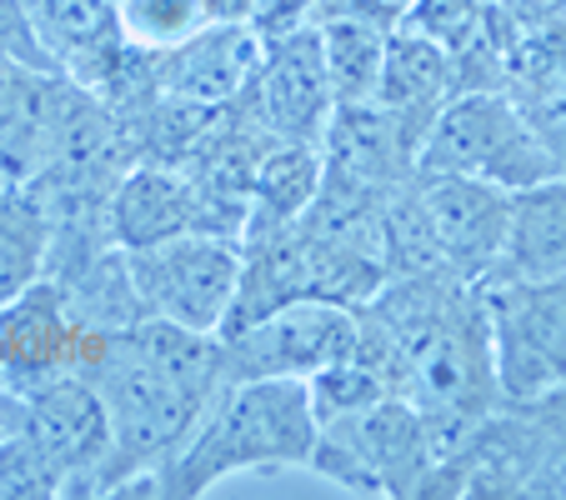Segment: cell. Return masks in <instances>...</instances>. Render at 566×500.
Masks as SVG:
<instances>
[{
	"instance_id": "obj_21",
	"label": "cell",
	"mask_w": 566,
	"mask_h": 500,
	"mask_svg": "<svg viewBox=\"0 0 566 500\" xmlns=\"http://www.w3.org/2000/svg\"><path fill=\"white\" fill-rule=\"evenodd\" d=\"M51 266V215L41 195L21 181H0V306Z\"/></svg>"
},
{
	"instance_id": "obj_5",
	"label": "cell",
	"mask_w": 566,
	"mask_h": 500,
	"mask_svg": "<svg viewBox=\"0 0 566 500\" xmlns=\"http://www.w3.org/2000/svg\"><path fill=\"white\" fill-rule=\"evenodd\" d=\"M481 300L502 405H532L566 385V276L486 280Z\"/></svg>"
},
{
	"instance_id": "obj_7",
	"label": "cell",
	"mask_w": 566,
	"mask_h": 500,
	"mask_svg": "<svg viewBox=\"0 0 566 500\" xmlns=\"http://www.w3.org/2000/svg\"><path fill=\"white\" fill-rule=\"evenodd\" d=\"M356 345V306L286 300L221 336L226 381H311Z\"/></svg>"
},
{
	"instance_id": "obj_3",
	"label": "cell",
	"mask_w": 566,
	"mask_h": 500,
	"mask_svg": "<svg viewBox=\"0 0 566 500\" xmlns=\"http://www.w3.org/2000/svg\"><path fill=\"white\" fill-rule=\"evenodd\" d=\"M311 470L336 480L352 496H427V480L437 470L431 436L421 411L407 395H381L352 415L321 421Z\"/></svg>"
},
{
	"instance_id": "obj_15",
	"label": "cell",
	"mask_w": 566,
	"mask_h": 500,
	"mask_svg": "<svg viewBox=\"0 0 566 500\" xmlns=\"http://www.w3.org/2000/svg\"><path fill=\"white\" fill-rule=\"evenodd\" d=\"M25 11L55 71L86 91H106L130 51L116 25V0H25Z\"/></svg>"
},
{
	"instance_id": "obj_10",
	"label": "cell",
	"mask_w": 566,
	"mask_h": 500,
	"mask_svg": "<svg viewBox=\"0 0 566 500\" xmlns=\"http://www.w3.org/2000/svg\"><path fill=\"white\" fill-rule=\"evenodd\" d=\"M241 100L276 140H311V146H321V130L332 120L336 100H332V81H326V61H321L316 25L266 35L261 71Z\"/></svg>"
},
{
	"instance_id": "obj_12",
	"label": "cell",
	"mask_w": 566,
	"mask_h": 500,
	"mask_svg": "<svg viewBox=\"0 0 566 500\" xmlns=\"http://www.w3.org/2000/svg\"><path fill=\"white\" fill-rule=\"evenodd\" d=\"M106 231L116 251H140V245H156V241H171V235L186 231H216L211 201L201 195V185L181 171V166H166V160H130L120 171L116 191H111L106 205Z\"/></svg>"
},
{
	"instance_id": "obj_11",
	"label": "cell",
	"mask_w": 566,
	"mask_h": 500,
	"mask_svg": "<svg viewBox=\"0 0 566 500\" xmlns=\"http://www.w3.org/2000/svg\"><path fill=\"white\" fill-rule=\"evenodd\" d=\"M261 55H266V35L256 21H211L176 51L150 55V71H156V91L166 100L221 110L251 91Z\"/></svg>"
},
{
	"instance_id": "obj_23",
	"label": "cell",
	"mask_w": 566,
	"mask_h": 500,
	"mask_svg": "<svg viewBox=\"0 0 566 500\" xmlns=\"http://www.w3.org/2000/svg\"><path fill=\"white\" fill-rule=\"evenodd\" d=\"M492 11H496V0H417V11L401 25L437 41L441 51L461 55L481 35V25L492 21Z\"/></svg>"
},
{
	"instance_id": "obj_25",
	"label": "cell",
	"mask_w": 566,
	"mask_h": 500,
	"mask_svg": "<svg viewBox=\"0 0 566 500\" xmlns=\"http://www.w3.org/2000/svg\"><path fill=\"white\" fill-rule=\"evenodd\" d=\"M0 55H15V61H31V65L55 71L51 55H45L41 41H35V25H31L25 0H0Z\"/></svg>"
},
{
	"instance_id": "obj_20",
	"label": "cell",
	"mask_w": 566,
	"mask_h": 500,
	"mask_svg": "<svg viewBox=\"0 0 566 500\" xmlns=\"http://www.w3.org/2000/svg\"><path fill=\"white\" fill-rule=\"evenodd\" d=\"M326 175L321 146L311 140H271L251 171V221H301Z\"/></svg>"
},
{
	"instance_id": "obj_8",
	"label": "cell",
	"mask_w": 566,
	"mask_h": 500,
	"mask_svg": "<svg viewBox=\"0 0 566 500\" xmlns=\"http://www.w3.org/2000/svg\"><path fill=\"white\" fill-rule=\"evenodd\" d=\"M411 201H417L431 241H437L447 276L467 280V286H486L502 266L506 231H512V191L471 181V175L417 171L411 175Z\"/></svg>"
},
{
	"instance_id": "obj_9",
	"label": "cell",
	"mask_w": 566,
	"mask_h": 500,
	"mask_svg": "<svg viewBox=\"0 0 566 500\" xmlns=\"http://www.w3.org/2000/svg\"><path fill=\"white\" fill-rule=\"evenodd\" d=\"M21 430L55 466L65 496H106L111 470V415L86 375H51L25 391Z\"/></svg>"
},
{
	"instance_id": "obj_6",
	"label": "cell",
	"mask_w": 566,
	"mask_h": 500,
	"mask_svg": "<svg viewBox=\"0 0 566 500\" xmlns=\"http://www.w3.org/2000/svg\"><path fill=\"white\" fill-rule=\"evenodd\" d=\"M126 270L136 286L140 316L221 336L235 286H241V235L186 231L171 241L126 251Z\"/></svg>"
},
{
	"instance_id": "obj_18",
	"label": "cell",
	"mask_w": 566,
	"mask_h": 500,
	"mask_svg": "<svg viewBox=\"0 0 566 500\" xmlns=\"http://www.w3.org/2000/svg\"><path fill=\"white\" fill-rule=\"evenodd\" d=\"M566 276V175L512 191V231L492 280Z\"/></svg>"
},
{
	"instance_id": "obj_1",
	"label": "cell",
	"mask_w": 566,
	"mask_h": 500,
	"mask_svg": "<svg viewBox=\"0 0 566 500\" xmlns=\"http://www.w3.org/2000/svg\"><path fill=\"white\" fill-rule=\"evenodd\" d=\"M86 381L101 391L111 415L106 496L150 490V476L186 446L206 405L226 385L221 336L140 316L136 326L111 336Z\"/></svg>"
},
{
	"instance_id": "obj_26",
	"label": "cell",
	"mask_w": 566,
	"mask_h": 500,
	"mask_svg": "<svg viewBox=\"0 0 566 500\" xmlns=\"http://www.w3.org/2000/svg\"><path fill=\"white\" fill-rule=\"evenodd\" d=\"M21 421H25V391H15V385L0 375V440L15 436Z\"/></svg>"
},
{
	"instance_id": "obj_19",
	"label": "cell",
	"mask_w": 566,
	"mask_h": 500,
	"mask_svg": "<svg viewBox=\"0 0 566 500\" xmlns=\"http://www.w3.org/2000/svg\"><path fill=\"white\" fill-rule=\"evenodd\" d=\"M316 35H321V61H326V81H332L336 106L376 100L391 25L376 21V15H342V21L316 25Z\"/></svg>"
},
{
	"instance_id": "obj_13",
	"label": "cell",
	"mask_w": 566,
	"mask_h": 500,
	"mask_svg": "<svg viewBox=\"0 0 566 500\" xmlns=\"http://www.w3.org/2000/svg\"><path fill=\"white\" fill-rule=\"evenodd\" d=\"M86 330L91 326H81L75 310L65 306L61 286L51 276H41L35 286H25L21 296L0 306V375L15 391H31L51 375L75 371Z\"/></svg>"
},
{
	"instance_id": "obj_24",
	"label": "cell",
	"mask_w": 566,
	"mask_h": 500,
	"mask_svg": "<svg viewBox=\"0 0 566 500\" xmlns=\"http://www.w3.org/2000/svg\"><path fill=\"white\" fill-rule=\"evenodd\" d=\"M0 496L6 500H55V496H65L55 466L41 456V446H35L25 430H15V436L0 440Z\"/></svg>"
},
{
	"instance_id": "obj_14",
	"label": "cell",
	"mask_w": 566,
	"mask_h": 500,
	"mask_svg": "<svg viewBox=\"0 0 566 500\" xmlns=\"http://www.w3.org/2000/svg\"><path fill=\"white\" fill-rule=\"evenodd\" d=\"M457 91H461L457 55L441 51L427 35L407 31V25H391L371 106H381V116L401 130V140H407L411 150H421L431 120L441 116V106H447Z\"/></svg>"
},
{
	"instance_id": "obj_27",
	"label": "cell",
	"mask_w": 566,
	"mask_h": 500,
	"mask_svg": "<svg viewBox=\"0 0 566 500\" xmlns=\"http://www.w3.org/2000/svg\"><path fill=\"white\" fill-rule=\"evenodd\" d=\"M371 11L381 15V21H391V25H401L411 11H417V0H371Z\"/></svg>"
},
{
	"instance_id": "obj_2",
	"label": "cell",
	"mask_w": 566,
	"mask_h": 500,
	"mask_svg": "<svg viewBox=\"0 0 566 500\" xmlns=\"http://www.w3.org/2000/svg\"><path fill=\"white\" fill-rule=\"evenodd\" d=\"M311 450L316 411L306 381H226L186 446L150 476V496L196 500L251 470H311Z\"/></svg>"
},
{
	"instance_id": "obj_28",
	"label": "cell",
	"mask_w": 566,
	"mask_h": 500,
	"mask_svg": "<svg viewBox=\"0 0 566 500\" xmlns=\"http://www.w3.org/2000/svg\"><path fill=\"white\" fill-rule=\"evenodd\" d=\"M281 0H256V15H266V11H276Z\"/></svg>"
},
{
	"instance_id": "obj_17",
	"label": "cell",
	"mask_w": 566,
	"mask_h": 500,
	"mask_svg": "<svg viewBox=\"0 0 566 500\" xmlns=\"http://www.w3.org/2000/svg\"><path fill=\"white\" fill-rule=\"evenodd\" d=\"M321 160L326 175H342L376 191H401L417 175V150L401 140V130L381 116V106H336L321 130Z\"/></svg>"
},
{
	"instance_id": "obj_22",
	"label": "cell",
	"mask_w": 566,
	"mask_h": 500,
	"mask_svg": "<svg viewBox=\"0 0 566 500\" xmlns=\"http://www.w3.org/2000/svg\"><path fill=\"white\" fill-rule=\"evenodd\" d=\"M116 25L130 51L160 55L211 25V11L206 0H116Z\"/></svg>"
},
{
	"instance_id": "obj_16",
	"label": "cell",
	"mask_w": 566,
	"mask_h": 500,
	"mask_svg": "<svg viewBox=\"0 0 566 500\" xmlns=\"http://www.w3.org/2000/svg\"><path fill=\"white\" fill-rule=\"evenodd\" d=\"M502 91L546 146L556 175H566V21L516 31Z\"/></svg>"
},
{
	"instance_id": "obj_4",
	"label": "cell",
	"mask_w": 566,
	"mask_h": 500,
	"mask_svg": "<svg viewBox=\"0 0 566 500\" xmlns=\"http://www.w3.org/2000/svg\"><path fill=\"white\" fill-rule=\"evenodd\" d=\"M417 171L471 175L502 191H526L552 181L556 166L506 91H457L421 140Z\"/></svg>"
}]
</instances>
